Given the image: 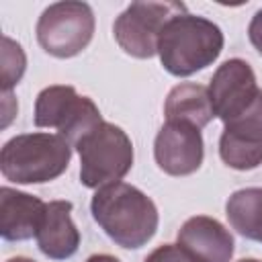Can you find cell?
<instances>
[{
    "mask_svg": "<svg viewBox=\"0 0 262 262\" xmlns=\"http://www.w3.org/2000/svg\"><path fill=\"white\" fill-rule=\"evenodd\" d=\"M219 158L225 166L239 172L262 164V90L239 117L223 123Z\"/></svg>",
    "mask_w": 262,
    "mask_h": 262,
    "instance_id": "cell-8",
    "label": "cell"
},
{
    "mask_svg": "<svg viewBox=\"0 0 262 262\" xmlns=\"http://www.w3.org/2000/svg\"><path fill=\"white\" fill-rule=\"evenodd\" d=\"M92 219L121 248L139 250L158 231L156 203L137 186L115 182L98 188L90 201Z\"/></svg>",
    "mask_w": 262,
    "mask_h": 262,
    "instance_id": "cell-1",
    "label": "cell"
},
{
    "mask_svg": "<svg viewBox=\"0 0 262 262\" xmlns=\"http://www.w3.org/2000/svg\"><path fill=\"white\" fill-rule=\"evenodd\" d=\"M70 201H49L39 231L35 235L39 252L55 262L72 258L80 248V231L72 221Z\"/></svg>",
    "mask_w": 262,
    "mask_h": 262,
    "instance_id": "cell-13",
    "label": "cell"
},
{
    "mask_svg": "<svg viewBox=\"0 0 262 262\" xmlns=\"http://www.w3.org/2000/svg\"><path fill=\"white\" fill-rule=\"evenodd\" d=\"M80 182L86 188H102L121 182L133 166V143L115 123L98 125L78 143Z\"/></svg>",
    "mask_w": 262,
    "mask_h": 262,
    "instance_id": "cell-4",
    "label": "cell"
},
{
    "mask_svg": "<svg viewBox=\"0 0 262 262\" xmlns=\"http://www.w3.org/2000/svg\"><path fill=\"white\" fill-rule=\"evenodd\" d=\"M188 10L182 2H131L113 25L119 47L137 59H149L158 53V39L166 23Z\"/></svg>",
    "mask_w": 262,
    "mask_h": 262,
    "instance_id": "cell-7",
    "label": "cell"
},
{
    "mask_svg": "<svg viewBox=\"0 0 262 262\" xmlns=\"http://www.w3.org/2000/svg\"><path fill=\"white\" fill-rule=\"evenodd\" d=\"M4 94V104H2V108H4V121H2V127H8V123H10V119L16 115V111H18V104H16V100L12 98V92H2Z\"/></svg>",
    "mask_w": 262,
    "mask_h": 262,
    "instance_id": "cell-19",
    "label": "cell"
},
{
    "mask_svg": "<svg viewBox=\"0 0 262 262\" xmlns=\"http://www.w3.org/2000/svg\"><path fill=\"white\" fill-rule=\"evenodd\" d=\"M248 37H250V43L256 47V51L262 55V8L256 10V14L252 16L248 25Z\"/></svg>",
    "mask_w": 262,
    "mask_h": 262,
    "instance_id": "cell-18",
    "label": "cell"
},
{
    "mask_svg": "<svg viewBox=\"0 0 262 262\" xmlns=\"http://www.w3.org/2000/svg\"><path fill=\"white\" fill-rule=\"evenodd\" d=\"M72 160V145L53 133H20L0 151V172L16 184H43L59 178Z\"/></svg>",
    "mask_w": 262,
    "mask_h": 262,
    "instance_id": "cell-3",
    "label": "cell"
},
{
    "mask_svg": "<svg viewBox=\"0 0 262 262\" xmlns=\"http://www.w3.org/2000/svg\"><path fill=\"white\" fill-rule=\"evenodd\" d=\"M96 29V18L86 2L66 0L49 4L37 20V43L57 59H68L82 53Z\"/></svg>",
    "mask_w": 262,
    "mask_h": 262,
    "instance_id": "cell-6",
    "label": "cell"
},
{
    "mask_svg": "<svg viewBox=\"0 0 262 262\" xmlns=\"http://www.w3.org/2000/svg\"><path fill=\"white\" fill-rule=\"evenodd\" d=\"M47 203L39 196L2 186L0 188V235L6 242H25L37 235Z\"/></svg>",
    "mask_w": 262,
    "mask_h": 262,
    "instance_id": "cell-12",
    "label": "cell"
},
{
    "mask_svg": "<svg viewBox=\"0 0 262 262\" xmlns=\"http://www.w3.org/2000/svg\"><path fill=\"white\" fill-rule=\"evenodd\" d=\"M143 262H196V260L178 244H162L154 252H149Z\"/></svg>",
    "mask_w": 262,
    "mask_h": 262,
    "instance_id": "cell-17",
    "label": "cell"
},
{
    "mask_svg": "<svg viewBox=\"0 0 262 262\" xmlns=\"http://www.w3.org/2000/svg\"><path fill=\"white\" fill-rule=\"evenodd\" d=\"M237 262H262V260H258V258H242Z\"/></svg>",
    "mask_w": 262,
    "mask_h": 262,
    "instance_id": "cell-22",
    "label": "cell"
},
{
    "mask_svg": "<svg viewBox=\"0 0 262 262\" xmlns=\"http://www.w3.org/2000/svg\"><path fill=\"white\" fill-rule=\"evenodd\" d=\"M225 215L242 237L262 244V186L235 190L225 203Z\"/></svg>",
    "mask_w": 262,
    "mask_h": 262,
    "instance_id": "cell-15",
    "label": "cell"
},
{
    "mask_svg": "<svg viewBox=\"0 0 262 262\" xmlns=\"http://www.w3.org/2000/svg\"><path fill=\"white\" fill-rule=\"evenodd\" d=\"M223 31L213 20L188 10L172 16L158 39L162 68L176 76L188 78L211 66L223 51Z\"/></svg>",
    "mask_w": 262,
    "mask_h": 262,
    "instance_id": "cell-2",
    "label": "cell"
},
{
    "mask_svg": "<svg viewBox=\"0 0 262 262\" xmlns=\"http://www.w3.org/2000/svg\"><path fill=\"white\" fill-rule=\"evenodd\" d=\"M176 239L196 262H229L235 250L231 231L209 215L188 217L178 229Z\"/></svg>",
    "mask_w": 262,
    "mask_h": 262,
    "instance_id": "cell-11",
    "label": "cell"
},
{
    "mask_svg": "<svg viewBox=\"0 0 262 262\" xmlns=\"http://www.w3.org/2000/svg\"><path fill=\"white\" fill-rule=\"evenodd\" d=\"M164 115L166 121H184L199 129L207 127L215 119L209 88L194 82L176 84L166 96Z\"/></svg>",
    "mask_w": 262,
    "mask_h": 262,
    "instance_id": "cell-14",
    "label": "cell"
},
{
    "mask_svg": "<svg viewBox=\"0 0 262 262\" xmlns=\"http://www.w3.org/2000/svg\"><path fill=\"white\" fill-rule=\"evenodd\" d=\"M35 127L57 129L72 147L102 125V115L92 98L82 96L70 84H53L43 88L35 98Z\"/></svg>",
    "mask_w": 262,
    "mask_h": 262,
    "instance_id": "cell-5",
    "label": "cell"
},
{
    "mask_svg": "<svg viewBox=\"0 0 262 262\" xmlns=\"http://www.w3.org/2000/svg\"><path fill=\"white\" fill-rule=\"evenodd\" d=\"M86 262H121V260L113 254H92L90 258H86Z\"/></svg>",
    "mask_w": 262,
    "mask_h": 262,
    "instance_id": "cell-20",
    "label": "cell"
},
{
    "mask_svg": "<svg viewBox=\"0 0 262 262\" xmlns=\"http://www.w3.org/2000/svg\"><path fill=\"white\" fill-rule=\"evenodd\" d=\"M27 70V55L23 47L10 39L2 37V92H12V88L23 80Z\"/></svg>",
    "mask_w": 262,
    "mask_h": 262,
    "instance_id": "cell-16",
    "label": "cell"
},
{
    "mask_svg": "<svg viewBox=\"0 0 262 262\" xmlns=\"http://www.w3.org/2000/svg\"><path fill=\"white\" fill-rule=\"evenodd\" d=\"M256 74L242 57L225 59L209 82V96L215 117L223 123L239 117L258 96Z\"/></svg>",
    "mask_w": 262,
    "mask_h": 262,
    "instance_id": "cell-10",
    "label": "cell"
},
{
    "mask_svg": "<svg viewBox=\"0 0 262 262\" xmlns=\"http://www.w3.org/2000/svg\"><path fill=\"white\" fill-rule=\"evenodd\" d=\"M6 262H35L33 258H27V256H14V258H8Z\"/></svg>",
    "mask_w": 262,
    "mask_h": 262,
    "instance_id": "cell-21",
    "label": "cell"
},
{
    "mask_svg": "<svg viewBox=\"0 0 262 262\" xmlns=\"http://www.w3.org/2000/svg\"><path fill=\"white\" fill-rule=\"evenodd\" d=\"M205 158V141L199 127L184 121H166L154 139V160L170 176L194 174Z\"/></svg>",
    "mask_w": 262,
    "mask_h": 262,
    "instance_id": "cell-9",
    "label": "cell"
}]
</instances>
